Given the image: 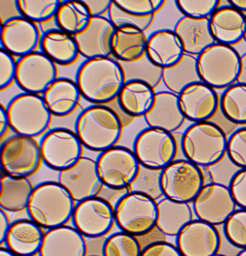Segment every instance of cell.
<instances>
[{"instance_id": "obj_1", "label": "cell", "mask_w": 246, "mask_h": 256, "mask_svg": "<svg viewBox=\"0 0 246 256\" xmlns=\"http://www.w3.org/2000/svg\"><path fill=\"white\" fill-rule=\"evenodd\" d=\"M127 81L124 68L112 57L85 60L75 80L82 97L94 105L117 100Z\"/></svg>"}, {"instance_id": "obj_2", "label": "cell", "mask_w": 246, "mask_h": 256, "mask_svg": "<svg viewBox=\"0 0 246 256\" xmlns=\"http://www.w3.org/2000/svg\"><path fill=\"white\" fill-rule=\"evenodd\" d=\"M124 124L118 114L106 105H92L82 111L75 122L74 131L84 148L103 152L117 146Z\"/></svg>"}, {"instance_id": "obj_3", "label": "cell", "mask_w": 246, "mask_h": 256, "mask_svg": "<svg viewBox=\"0 0 246 256\" xmlns=\"http://www.w3.org/2000/svg\"><path fill=\"white\" fill-rule=\"evenodd\" d=\"M76 203L58 182H44L34 186L27 214L46 230L67 225L72 220Z\"/></svg>"}, {"instance_id": "obj_4", "label": "cell", "mask_w": 246, "mask_h": 256, "mask_svg": "<svg viewBox=\"0 0 246 256\" xmlns=\"http://www.w3.org/2000/svg\"><path fill=\"white\" fill-rule=\"evenodd\" d=\"M227 134L212 122L193 123L184 130L181 150L187 160L200 168L217 165L227 154Z\"/></svg>"}, {"instance_id": "obj_5", "label": "cell", "mask_w": 246, "mask_h": 256, "mask_svg": "<svg viewBox=\"0 0 246 256\" xmlns=\"http://www.w3.org/2000/svg\"><path fill=\"white\" fill-rule=\"evenodd\" d=\"M114 210L115 224L121 232L139 237L156 228L158 216L157 201L143 191L126 192L117 200Z\"/></svg>"}, {"instance_id": "obj_6", "label": "cell", "mask_w": 246, "mask_h": 256, "mask_svg": "<svg viewBox=\"0 0 246 256\" xmlns=\"http://www.w3.org/2000/svg\"><path fill=\"white\" fill-rule=\"evenodd\" d=\"M197 67L202 82L226 90L238 82L241 56L234 46L216 43L197 57Z\"/></svg>"}, {"instance_id": "obj_7", "label": "cell", "mask_w": 246, "mask_h": 256, "mask_svg": "<svg viewBox=\"0 0 246 256\" xmlns=\"http://www.w3.org/2000/svg\"><path fill=\"white\" fill-rule=\"evenodd\" d=\"M10 128L16 135L37 138L48 131L52 115L41 96L22 93L7 104Z\"/></svg>"}, {"instance_id": "obj_8", "label": "cell", "mask_w": 246, "mask_h": 256, "mask_svg": "<svg viewBox=\"0 0 246 256\" xmlns=\"http://www.w3.org/2000/svg\"><path fill=\"white\" fill-rule=\"evenodd\" d=\"M158 185L165 198L190 204L205 186V176L200 167L187 159L175 160L160 171Z\"/></svg>"}, {"instance_id": "obj_9", "label": "cell", "mask_w": 246, "mask_h": 256, "mask_svg": "<svg viewBox=\"0 0 246 256\" xmlns=\"http://www.w3.org/2000/svg\"><path fill=\"white\" fill-rule=\"evenodd\" d=\"M96 162L103 186L112 190L128 189L140 173L141 165L134 152L124 146L101 152Z\"/></svg>"}, {"instance_id": "obj_10", "label": "cell", "mask_w": 246, "mask_h": 256, "mask_svg": "<svg viewBox=\"0 0 246 256\" xmlns=\"http://www.w3.org/2000/svg\"><path fill=\"white\" fill-rule=\"evenodd\" d=\"M133 150L141 166L162 171L176 160L178 146L173 134L148 127L136 136Z\"/></svg>"}, {"instance_id": "obj_11", "label": "cell", "mask_w": 246, "mask_h": 256, "mask_svg": "<svg viewBox=\"0 0 246 256\" xmlns=\"http://www.w3.org/2000/svg\"><path fill=\"white\" fill-rule=\"evenodd\" d=\"M42 162L40 142L34 138L15 134L1 143L0 166L6 176L29 178Z\"/></svg>"}, {"instance_id": "obj_12", "label": "cell", "mask_w": 246, "mask_h": 256, "mask_svg": "<svg viewBox=\"0 0 246 256\" xmlns=\"http://www.w3.org/2000/svg\"><path fill=\"white\" fill-rule=\"evenodd\" d=\"M83 148L75 131L64 128L49 130L40 142L43 164L58 172L70 168L82 158Z\"/></svg>"}, {"instance_id": "obj_13", "label": "cell", "mask_w": 246, "mask_h": 256, "mask_svg": "<svg viewBox=\"0 0 246 256\" xmlns=\"http://www.w3.org/2000/svg\"><path fill=\"white\" fill-rule=\"evenodd\" d=\"M72 224L85 238L105 237L115 224L114 206L98 196L76 203Z\"/></svg>"}, {"instance_id": "obj_14", "label": "cell", "mask_w": 246, "mask_h": 256, "mask_svg": "<svg viewBox=\"0 0 246 256\" xmlns=\"http://www.w3.org/2000/svg\"><path fill=\"white\" fill-rule=\"evenodd\" d=\"M58 76L56 64L41 51H35L17 60L15 82L25 93L43 96Z\"/></svg>"}, {"instance_id": "obj_15", "label": "cell", "mask_w": 246, "mask_h": 256, "mask_svg": "<svg viewBox=\"0 0 246 256\" xmlns=\"http://www.w3.org/2000/svg\"><path fill=\"white\" fill-rule=\"evenodd\" d=\"M237 207L229 186L217 182L205 184L193 202L196 218L214 226L224 225Z\"/></svg>"}, {"instance_id": "obj_16", "label": "cell", "mask_w": 246, "mask_h": 256, "mask_svg": "<svg viewBox=\"0 0 246 256\" xmlns=\"http://www.w3.org/2000/svg\"><path fill=\"white\" fill-rule=\"evenodd\" d=\"M58 182L76 203L98 196L104 186L99 177L97 162L87 156H82L70 168L59 172Z\"/></svg>"}, {"instance_id": "obj_17", "label": "cell", "mask_w": 246, "mask_h": 256, "mask_svg": "<svg viewBox=\"0 0 246 256\" xmlns=\"http://www.w3.org/2000/svg\"><path fill=\"white\" fill-rule=\"evenodd\" d=\"M42 34L38 26L22 16L1 24V48L14 57L25 56L40 48Z\"/></svg>"}, {"instance_id": "obj_18", "label": "cell", "mask_w": 246, "mask_h": 256, "mask_svg": "<svg viewBox=\"0 0 246 256\" xmlns=\"http://www.w3.org/2000/svg\"><path fill=\"white\" fill-rule=\"evenodd\" d=\"M176 246L183 256H214L221 248L217 226L193 220L176 237Z\"/></svg>"}, {"instance_id": "obj_19", "label": "cell", "mask_w": 246, "mask_h": 256, "mask_svg": "<svg viewBox=\"0 0 246 256\" xmlns=\"http://www.w3.org/2000/svg\"><path fill=\"white\" fill-rule=\"evenodd\" d=\"M116 30L107 16L91 18L88 26L73 36L80 56L86 60L112 57V40Z\"/></svg>"}, {"instance_id": "obj_20", "label": "cell", "mask_w": 246, "mask_h": 256, "mask_svg": "<svg viewBox=\"0 0 246 256\" xmlns=\"http://www.w3.org/2000/svg\"><path fill=\"white\" fill-rule=\"evenodd\" d=\"M178 97L184 117L193 123L210 121L220 108L217 92L203 82L189 86Z\"/></svg>"}, {"instance_id": "obj_21", "label": "cell", "mask_w": 246, "mask_h": 256, "mask_svg": "<svg viewBox=\"0 0 246 256\" xmlns=\"http://www.w3.org/2000/svg\"><path fill=\"white\" fill-rule=\"evenodd\" d=\"M39 256H87L86 238L70 226L45 232Z\"/></svg>"}, {"instance_id": "obj_22", "label": "cell", "mask_w": 246, "mask_h": 256, "mask_svg": "<svg viewBox=\"0 0 246 256\" xmlns=\"http://www.w3.org/2000/svg\"><path fill=\"white\" fill-rule=\"evenodd\" d=\"M184 55L182 42L174 30H157L148 38L145 56L159 68L173 67Z\"/></svg>"}, {"instance_id": "obj_23", "label": "cell", "mask_w": 246, "mask_h": 256, "mask_svg": "<svg viewBox=\"0 0 246 256\" xmlns=\"http://www.w3.org/2000/svg\"><path fill=\"white\" fill-rule=\"evenodd\" d=\"M144 120L148 128L163 130L171 134L179 130L187 120L180 108L179 97L169 91L156 93L154 105Z\"/></svg>"}, {"instance_id": "obj_24", "label": "cell", "mask_w": 246, "mask_h": 256, "mask_svg": "<svg viewBox=\"0 0 246 256\" xmlns=\"http://www.w3.org/2000/svg\"><path fill=\"white\" fill-rule=\"evenodd\" d=\"M211 33L217 43L234 46L244 40L246 16L229 6H220L210 18Z\"/></svg>"}, {"instance_id": "obj_25", "label": "cell", "mask_w": 246, "mask_h": 256, "mask_svg": "<svg viewBox=\"0 0 246 256\" xmlns=\"http://www.w3.org/2000/svg\"><path fill=\"white\" fill-rule=\"evenodd\" d=\"M45 232L31 219L13 221L6 236L4 246L16 256L39 254Z\"/></svg>"}, {"instance_id": "obj_26", "label": "cell", "mask_w": 246, "mask_h": 256, "mask_svg": "<svg viewBox=\"0 0 246 256\" xmlns=\"http://www.w3.org/2000/svg\"><path fill=\"white\" fill-rule=\"evenodd\" d=\"M174 32L181 39L184 52L198 57L217 43L210 27V19H192L182 16L175 24Z\"/></svg>"}, {"instance_id": "obj_27", "label": "cell", "mask_w": 246, "mask_h": 256, "mask_svg": "<svg viewBox=\"0 0 246 256\" xmlns=\"http://www.w3.org/2000/svg\"><path fill=\"white\" fill-rule=\"evenodd\" d=\"M154 88L145 81L127 80L117 102L121 110L131 118L144 117L152 108L155 100Z\"/></svg>"}, {"instance_id": "obj_28", "label": "cell", "mask_w": 246, "mask_h": 256, "mask_svg": "<svg viewBox=\"0 0 246 256\" xmlns=\"http://www.w3.org/2000/svg\"><path fill=\"white\" fill-rule=\"evenodd\" d=\"M42 97L52 116L66 117L77 110L82 94L75 81L58 78Z\"/></svg>"}, {"instance_id": "obj_29", "label": "cell", "mask_w": 246, "mask_h": 256, "mask_svg": "<svg viewBox=\"0 0 246 256\" xmlns=\"http://www.w3.org/2000/svg\"><path fill=\"white\" fill-rule=\"evenodd\" d=\"M157 209L156 228L169 237H177L193 220L194 212L189 203L178 202L164 197L157 202Z\"/></svg>"}, {"instance_id": "obj_30", "label": "cell", "mask_w": 246, "mask_h": 256, "mask_svg": "<svg viewBox=\"0 0 246 256\" xmlns=\"http://www.w3.org/2000/svg\"><path fill=\"white\" fill-rule=\"evenodd\" d=\"M148 37L136 27L117 28L112 40V56L119 61L133 63L142 60L146 54Z\"/></svg>"}, {"instance_id": "obj_31", "label": "cell", "mask_w": 246, "mask_h": 256, "mask_svg": "<svg viewBox=\"0 0 246 256\" xmlns=\"http://www.w3.org/2000/svg\"><path fill=\"white\" fill-rule=\"evenodd\" d=\"M40 48L46 56L61 66H72L80 56L74 37L58 28L43 33Z\"/></svg>"}, {"instance_id": "obj_32", "label": "cell", "mask_w": 246, "mask_h": 256, "mask_svg": "<svg viewBox=\"0 0 246 256\" xmlns=\"http://www.w3.org/2000/svg\"><path fill=\"white\" fill-rule=\"evenodd\" d=\"M34 188L28 178L3 174L0 179V208L10 213L26 210Z\"/></svg>"}, {"instance_id": "obj_33", "label": "cell", "mask_w": 246, "mask_h": 256, "mask_svg": "<svg viewBox=\"0 0 246 256\" xmlns=\"http://www.w3.org/2000/svg\"><path fill=\"white\" fill-rule=\"evenodd\" d=\"M162 82L168 91L179 96L189 86L202 82L197 67V57L185 54L182 60L169 68L163 69Z\"/></svg>"}, {"instance_id": "obj_34", "label": "cell", "mask_w": 246, "mask_h": 256, "mask_svg": "<svg viewBox=\"0 0 246 256\" xmlns=\"http://www.w3.org/2000/svg\"><path fill=\"white\" fill-rule=\"evenodd\" d=\"M91 16L82 1H62L55 18L57 26L61 31L76 36L89 24Z\"/></svg>"}, {"instance_id": "obj_35", "label": "cell", "mask_w": 246, "mask_h": 256, "mask_svg": "<svg viewBox=\"0 0 246 256\" xmlns=\"http://www.w3.org/2000/svg\"><path fill=\"white\" fill-rule=\"evenodd\" d=\"M220 108L225 118L235 124H246V86L237 82L224 90Z\"/></svg>"}, {"instance_id": "obj_36", "label": "cell", "mask_w": 246, "mask_h": 256, "mask_svg": "<svg viewBox=\"0 0 246 256\" xmlns=\"http://www.w3.org/2000/svg\"><path fill=\"white\" fill-rule=\"evenodd\" d=\"M60 0H18V9L22 18L43 24L55 19L61 6Z\"/></svg>"}, {"instance_id": "obj_37", "label": "cell", "mask_w": 246, "mask_h": 256, "mask_svg": "<svg viewBox=\"0 0 246 256\" xmlns=\"http://www.w3.org/2000/svg\"><path fill=\"white\" fill-rule=\"evenodd\" d=\"M142 252L137 238L121 231L106 238L103 256H141Z\"/></svg>"}, {"instance_id": "obj_38", "label": "cell", "mask_w": 246, "mask_h": 256, "mask_svg": "<svg viewBox=\"0 0 246 256\" xmlns=\"http://www.w3.org/2000/svg\"><path fill=\"white\" fill-rule=\"evenodd\" d=\"M109 20L116 28L124 26L136 27L144 32L148 31L152 26L155 16H138L121 8L117 4L115 0L112 1L110 8L108 12Z\"/></svg>"}, {"instance_id": "obj_39", "label": "cell", "mask_w": 246, "mask_h": 256, "mask_svg": "<svg viewBox=\"0 0 246 256\" xmlns=\"http://www.w3.org/2000/svg\"><path fill=\"white\" fill-rule=\"evenodd\" d=\"M223 226L228 242L235 248L246 249V210H235Z\"/></svg>"}, {"instance_id": "obj_40", "label": "cell", "mask_w": 246, "mask_h": 256, "mask_svg": "<svg viewBox=\"0 0 246 256\" xmlns=\"http://www.w3.org/2000/svg\"><path fill=\"white\" fill-rule=\"evenodd\" d=\"M175 6L184 16L192 19H210L220 7V0H177Z\"/></svg>"}, {"instance_id": "obj_41", "label": "cell", "mask_w": 246, "mask_h": 256, "mask_svg": "<svg viewBox=\"0 0 246 256\" xmlns=\"http://www.w3.org/2000/svg\"><path fill=\"white\" fill-rule=\"evenodd\" d=\"M226 154L234 165L246 168V127L239 128L231 134Z\"/></svg>"}, {"instance_id": "obj_42", "label": "cell", "mask_w": 246, "mask_h": 256, "mask_svg": "<svg viewBox=\"0 0 246 256\" xmlns=\"http://www.w3.org/2000/svg\"><path fill=\"white\" fill-rule=\"evenodd\" d=\"M118 6L138 16H155L165 3L164 0H115Z\"/></svg>"}, {"instance_id": "obj_43", "label": "cell", "mask_w": 246, "mask_h": 256, "mask_svg": "<svg viewBox=\"0 0 246 256\" xmlns=\"http://www.w3.org/2000/svg\"><path fill=\"white\" fill-rule=\"evenodd\" d=\"M17 60L11 54L0 49V90H7L16 81Z\"/></svg>"}, {"instance_id": "obj_44", "label": "cell", "mask_w": 246, "mask_h": 256, "mask_svg": "<svg viewBox=\"0 0 246 256\" xmlns=\"http://www.w3.org/2000/svg\"><path fill=\"white\" fill-rule=\"evenodd\" d=\"M229 188L237 206L246 210V168H240L233 174Z\"/></svg>"}, {"instance_id": "obj_45", "label": "cell", "mask_w": 246, "mask_h": 256, "mask_svg": "<svg viewBox=\"0 0 246 256\" xmlns=\"http://www.w3.org/2000/svg\"><path fill=\"white\" fill-rule=\"evenodd\" d=\"M141 256H183L176 245L167 242H153L142 249Z\"/></svg>"}, {"instance_id": "obj_46", "label": "cell", "mask_w": 246, "mask_h": 256, "mask_svg": "<svg viewBox=\"0 0 246 256\" xmlns=\"http://www.w3.org/2000/svg\"><path fill=\"white\" fill-rule=\"evenodd\" d=\"M91 18L104 16L108 14L113 0H83Z\"/></svg>"}, {"instance_id": "obj_47", "label": "cell", "mask_w": 246, "mask_h": 256, "mask_svg": "<svg viewBox=\"0 0 246 256\" xmlns=\"http://www.w3.org/2000/svg\"><path fill=\"white\" fill-rule=\"evenodd\" d=\"M1 24L13 18L21 16L18 9L16 1H1Z\"/></svg>"}, {"instance_id": "obj_48", "label": "cell", "mask_w": 246, "mask_h": 256, "mask_svg": "<svg viewBox=\"0 0 246 256\" xmlns=\"http://www.w3.org/2000/svg\"><path fill=\"white\" fill-rule=\"evenodd\" d=\"M106 239L105 237L86 238L87 256H103Z\"/></svg>"}, {"instance_id": "obj_49", "label": "cell", "mask_w": 246, "mask_h": 256, "mask_svg": "<svg viewBox=\"0 0 246 256\" xmlns=\"http://www.w3.org/2000/svg\"><path fill=\"white\" fill-rule=\"evenodd\" d=\"M11 224L7 212L0 208V246H2L4 244L6 236Z\"/></svg>"}, {"instance_id": "obj_50", "label": "cell", "mask_w": 246, "mask_h": 256, "mask_svg": "<svg viewBox=\"0 0 246 256\" xmlns=\"http://www.w3.org/2000/svg\"><path fill=\"white\" fill-rule=\"evenodd\" d=\"M9 129H10V123H9L7 110L1 104H0V138L1 141L8 132Z\"/></svg>"}, {"instance_id": "obj_51", "label": "cell", "mask_w": 246, "mask_h": 256, "mask_svg": "<svg viewBox=\"0 0 246 256\" xmlns=\"http://www.w3.org/2000/svg\"><path fill=\"white\" fill-rule=\"evenodd\" d=\"M238 82L246 86V52L241 56V70Z\"/></svg>"}, {"instance_id": "obj_52", "label": "cell", "mask_w": 246, "mask_h": 256, "mask_svg": "<svg viewBox=\"0 0 246 256\" xmlns=\"http://www.w3.org/2000/svg\"><path fill=\"white\" fill-rule=\"evenodd\" d=\"M231 6L246 15V0H229Z\"/></svg>"}, {"instance_id": "obj_53", "label": "cell", "mask_w": 246, "mask_h": 256, "mask_svg": "<svg viewBox=\"0 0 246 256\" xmlns=\"http://www.w3.org/2000/svg\"><path fill=\"white\" fill-rule=\"evenodd\" d=\"M0 256H16L6 246H0Z\"/></svg>"}, {"instance_id": "obj_54", "label": "cell", "mask_w": 246, "mask_h": 256, "mask_svg": "<svg viewBox=\"0 0 246 256\" xmlns=\"http://www.w3.org/2000/svg\"><path fill=\"white\" fill-rule=\"evenodd\" d=\"M237 256H246V249L242 250Z\"/></svg>"}, {"instance_id": "obj_55", "label": "cell", "mask_w": 246, "mask_h": 256, "mask_svg": "<svg viewBox=\"0 0 246 256\" xmlns=\"http://www.w3.org/2000/svg\"><path fill=\"white\" fill-rule=\"evenodd\" d=\"M214 256H226V255H223V254H217V255H215Z\"/></svg>"}, {"instance_id": "obj_56", "label": "cell", "mask_w": 246, "mask_h": 256, "mask_svg": "<svg viewBox=\"0 0 246 256\" xmlns=\"http://www.w3.org/2000/svg\"><path fill=\"white\" fill-rule=\"evenodd\" d=\"M244 40H245V42L246 43V30L245 37H244Z\"/></svg>"}]
</instances>
